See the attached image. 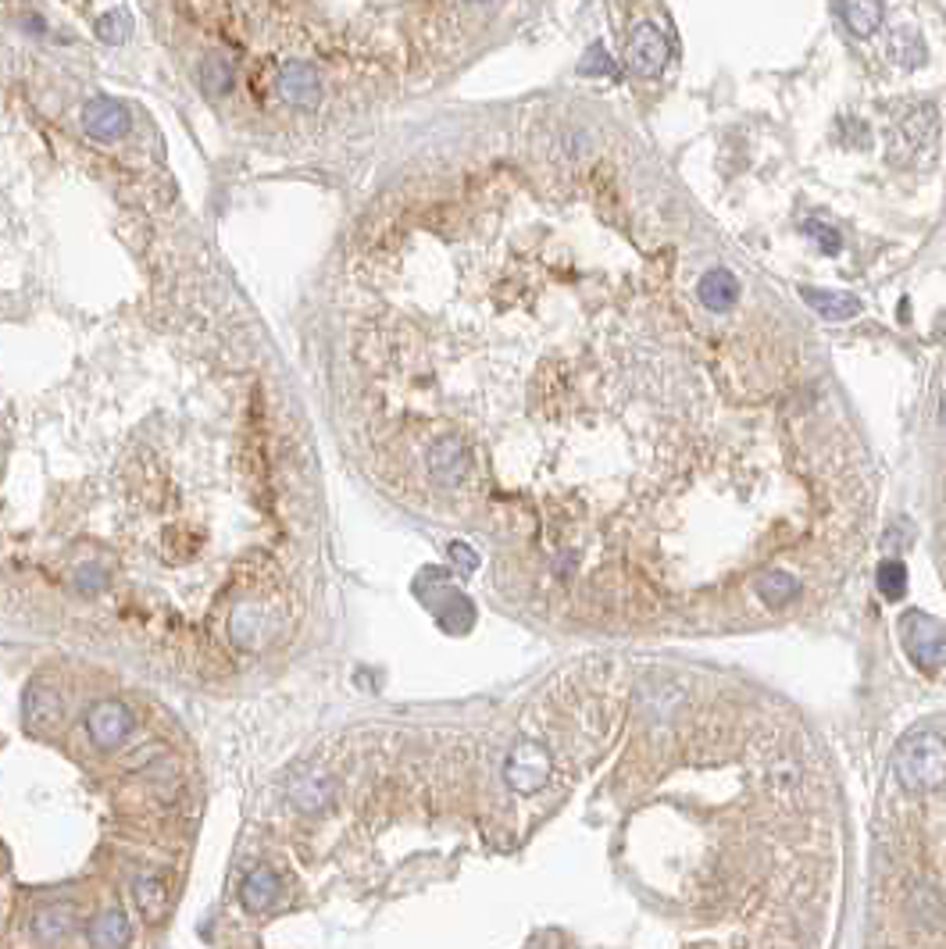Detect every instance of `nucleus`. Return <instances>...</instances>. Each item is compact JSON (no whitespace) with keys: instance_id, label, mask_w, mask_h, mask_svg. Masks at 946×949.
Listing matches in <instances>:
<instances>
[{"instance_id":"9d476101","label":"nucleus","mask_w":946,"mask_h":949,"mask_svg":"<svg viewBox=\"0 0 946 949\" xmlns=\"http://www.w3.org/2000/svg\"><path fill=\"white\" fill-rule=\"evenodd\" d=\"M697 297H700V304H704L708 311H719V314H722V311H728V308H736L739 282H736L733 271L714 268V271H708V276L697 282Z\"/></svg>"},{"instance_id":"412c9836","label":"nucleus","mask_w":946,"mask_h":949,"mask_svg":"<svg viewBox=\"0 0 946 949\" xmlns=\"http://www.w3.org/2000/svg\"><path fill=\"white\" fill-rule=\"evenodd\" d=\"M129 11L125 8H111L104 19L97 22V33H100V40L104 43H122L125 36H129Z\"/></svg>"},{"instance_id":"423d86ee","label":"nucleus","mask_w":946,"mask_h":949,"mask_svg":"<svg viewBox=\"0 0 946 949\" xmlns=\"http://www.w3.org/2000/svg\"><path fill=\"white\" fill-rule=\"evenodd\" d=\"M82 129L93 139H122L129 133V111L111 97H93L82 108Z\"/></svg>"},{"instance_id":"aec40b11","label":"nucleus","mask_w":946,"mask_h":949,"mask_svg":"<svg viewBox=\"0 0 946 949\" xmlns=\"http://www.w3.org/2000/svg\"><path fill=\"white\" fill-rule=\"evenodd\" d=\"M879 593L886 600H904L908 593V568L900 560H886L879 568Z\"/></svg>"},{"instance_id":"393cba45","label":"nucleus","mask_w":946,"mask_h":949,"mask_svg":"<svg viewBox=\"0 0 946 949\" xmlns=\"http://www.w3.org/2000/svg\"><path fill=\"white\" fill-rule=\"evenodd\" d=\"M943 425H946V397H943Z\"/></svg>"},{"instance_id":"1a4fd4ad","label":"nucleus","mask_w":946,"mask_h":949,"mask_svg":"<svg viewBox=\"0 0 946 949\" xmlns=\"http://www.w3.org/2000/svg\"><path fill=\"white\" fill-rule=\"evenodd\" d=\"M279 874L271 868H254L247 879H243V889H240V900L243 907H247L251 914H268L271 907H276L279 900Z\"/></svg>"},{"instance_id":"20e7f679","label":"nucleus","mask_w":946,"mask_h":949,"mask_svg":"<svg viewBox=\"0 0 946 949\" xmlns=\"http://www.w3.org/2000/svg\"><path fill=\"white\" fill-rule=\"evenodd\" d=\"M625 54H628V65H633L636 76L654 79V76H661V71H665L668 57H671V47H668V40L661 36V29H657L654 22H639L633 33H628Z\"/></svg>"},{"instance_id":"f8f14e48","label":"nucleus","mask_w":946,"mask_h":949,"mask_svg":"<svg viewBox=\"0 0 946 949\" xmlns=\"http://www.w3.org/2000/svg\"><path fill=\"white\" fill-rule=\"evenodd\" d=\"M800 293H804L808 304L828 322H847V319H857V314H861V300H857L854 293H828V290H814V286H804Z\"/></svg>"},{"instance_id":"2eb2a0df","label":"nucleus","mask_w":946,"mask_h":949,"mask_svg":"<svg viewBox=\"0 0 946 949\" xmlns=\"http://www.w3.org/2000/svg\"><path fill=\"white\" fill-rule=\"evenodd\" d=\"M71 925H76V911L65 907V903H54V907H43L33 917V931L40 942H62Z\"/></svg>"},{"instance_id":"9b49d317","label":"nucleus","mask_w":946,"mask_h":949,"mask_svg":"<svg viewBox=\"0 0 946 949\" xmlns=\"http://www.w3.org/2000/svg\"><path fill=\"white\" fill-rule=\"evenodd\" d=\"M86 936H90L93 949H122L133 939V928H129L122 911H100L86 928Z\"/></svg>"},{"instance_id":"4468645a","label":"nucleus","mask_w":946,"mask_h":949,"mask_svg":"<svg viewBox=\"0 0 946 949\" xmlns=\"http://www.w3.org/2000/svg\"><path fill=\"white\" fill-rule=\"evenodd\" d=\"M57 714H62V700H57V693L51 685L36 682L33 689H29V693H25V722H29V728L43 732L47 725L57 722Z\"/></svg>"},{"instance_id":"ddd939ff","label":"nucleus","mask_w":946,"mask_h":949,"mask_svg":"<svg viewBox=\"0 0 946 949\" xmlns=\"http://www.w3.org/2000/svg\"><path fill=\"white\" fill-rule=\"evenodd\" d=\"M133 900L151 925H162L168 917V885L162 879H154V874H140L133 882Z\"/></svg>"},{"instance_id":"f03ea898","label":"nucleus","mask_w":946,"mask_h":949,"mask_svg":"<svg viewBox=\"0 0 946 949\" xmlns=\"http://www.w3.org/2000/svg\"><path fill=\"white\" fill-rule=\"evenodd\" d=\"M900 643L922 671H939L946 665V632L933 614L908 611L900 617Z\"/></svg>"},{"instance_id":"dca6fc26","label":"nucleus","mask_w":946,"mask_h":949,"mask_svg":"<svg viewBox=\"0 0 946 949\" xmlns=\"http://www.w3.org/2000/svg\"><path fill=\"white\" fill-rule=\"evenodd\" d=\"M754 589H757V596H765V603H771V607L800 596V582L786 568H765L761 574H757Z\"/></svg>"},{"instance_id":"7ed1b4c3","label":"nucleus","mask_w":946,"mask_h":949,"mask_svg":"<svg viewBox=\"0 0 946 949\" xmlns=\"http://www.w3.org/2000/svg\"><path fill=\"white\" fill-rule=\"evenodd\" d=\"M550 768L554 764H550L547 746H539L533 739H522V743H514V750L508 753L504 782L519 796H533V793H539V789L550 782Z\"/></svg>"},{"instance_id":"0eeeda50","label":"nucleus","mask_w":946,"mask_h":949,"mask_svg":"<svg viewBox=\"0 0 946 949\" xmlns=\"http://www.w3.org/2000/svg\"><path fill=\"white\" fill-rule=\"evenodd\" d=\"M276 90H279V97H282L290 108H314V104H319V97H322L319 71H314L311 65H304V62L282 65Z\"/></svg>"},{"instance_id":"39448f33","label":"nucleus","mask_w":946,"mask_h":949,"mask_svg":"<svg viewBox=\"0 0 946 949\" xmlns=\"http://www.w3.org/2000/svg\"><path fill=\"white\" fill-rule=\"evenodd\" d=\"M86 732H90V739L100 750H114V746L133 732V714H129V707L119 700H100L90 707V714H86Z\"/></svg>"},{"instance_id":"b1692460","label":"nucleus","mask_w":946,"mask_h":949,"mask_svg":"<svg viewBox=\"0 0 946 949\" xmlns=\"http://www.w3.org/2000/svg\"><path fill=\"white\" fill-rule=\"evenodd\" d=\"M450 557L457 560V565H465L461 571H471V568H476V565H479V557H476V554H471V550H468V546H461V543H454V546H450Z\"/></svg>"},{"instance_id":"6ab92c4d","label":"nucleus","mask_w":946,"mask_h":949,"mask_svg":"<svg viewBox=\"0 0 946 949\" xmlns=\"http://www.w3.org/2000/svg\"><path fill=\"white\" fill-rule=\"evenodd\" d=\"M839 14H843V22L850 25V33L854 36H871L879 29V22H882V4H839Z\"/></svg>"},{"instance_id":"6e6552de","label":"nucleus","mask_w":946,"mask_h":949,"mask_svg":"<svg viewBox=\"0 0 946 949\" xmlns=\"http://www.w3.org/2000/svg\"><path fill=\"white\" fill-rule=\"evenodd\" d=\"M429 471L433 479L443 485H454L465 479L468 471V454H465V443L454 439V436H443L433 450H429Z\"/></svg>"},{"instance_id":"f3484780","label":"nucleus","mask_w":946,"mask_h":949,"mask_svg":"<svg viewBox=\"0 0 946 949\" xmlns=\"http://www.w3.org/2000/svg\"><path fill=\"white\" fill-rule=\"evenodd\" d=\"M290 796L300 811H322L329 800H333V782L325 774H300L290 785Z\"/></svg>"},{"instance_id":"a211bd4d","label":"nucleus","mask_w":946,"mask_h":949,"mask_svg":"<svg viewBox=\"0 0 946 949\" xmlns=\"http://www.w3.org/2000/svg\"><path fill=\"white\" fill-rule=\"evenodd\" d=\"M233 76H236L233 57H225V54H208L204 62H200V82H204V90H208V93H225L229 86H233Z\"/></svg>"},{"instance_id":"f257e3e1","label":"nucleus","mask_w":946,"mask_h":949,"mask_svg":"<svg viewBox=\"0 0 946 949\" xmlns=\"http://www.w3.org/2000/svg\"><path fill=\"white\" fill-rule=\"evenodd\" d=\"M893 771L908 793H936L946 785V739L936 732H914L897 746Z\"/></svg>"},{"instance_id":"5701e85b","label":"nucleus","mask_w":946,"mask_h":949,"mask_svg":"<svg viewBox=\"0 0 946 949\" xmlns=\"http://www.w3.org/2000/svg\"><path fill=\"white\" fill-rule=\"evenodd\" d=\"M804 233L819 243L822 247V254H839V247H843V239H839V233L833 225H825V222H808L804 225Z\"/></svg>"},{"instance_id":"4be33fe9","label":"nucleus","mask_w":946,"mask_h":949,"mask_svg":"<svg viewBox=\"0 0 946 949\" xmlns=\"http://www.w3.org/2000/svg\"><path fill=\"white\" fill-rule=\"evenodd\" d=\"M579 71H582V76H611V79H619V68H614V62L604 54L600 43H593V47H590V57L579 65Z\"/></svg>"}]
</instances>
